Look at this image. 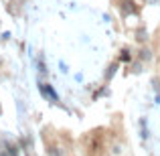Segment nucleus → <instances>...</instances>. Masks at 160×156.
I'll return each instance as SVG.
<instances>
[{"instance_id": "1", "label": "nucleus", "mask_w": 160, "mask_h": 156, "mask_svg": "<svg viewBox=\"0 0 160 156\" xmlns=\"http://www.w3.org/2000/svg\"><path fill=\"white\" fill-rule=\"evenodd\" d=\"M150 57H152V55H150L148 49H146V51H142V59H150Z\"/></svg>"}]
</instances>
